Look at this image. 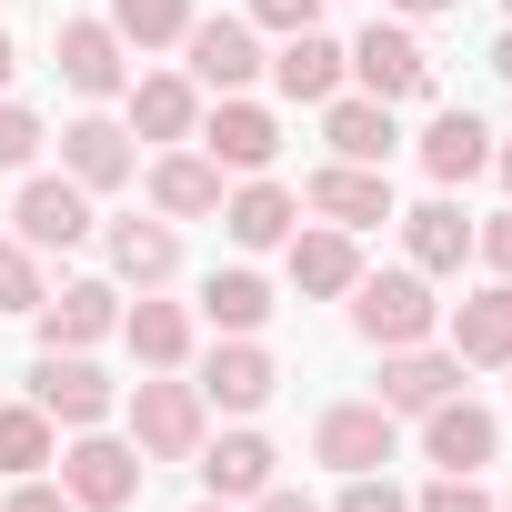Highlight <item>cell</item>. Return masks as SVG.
I'll use <instances>...</instances> for the list:
<instances>
[{"mask_svg":"<svg viewBox=\"0 0 512 512\" xmlns=\"http://www.w3.org/2000/svg\"><path fill=\"white\" fill-rule=\"evenodd\" d=\"M191 382H201V402H211V412L251 422V412H262V402L282 392V362L262 352V332H221V342L201 352V372H191Z\"/></svg>","mask_w":512,"mask_h":512,"instance_id":"cell-8","label":"cell"},{"mask_svg":"<svg viewBox=\"0 0 512 512\" xmlns=\"http://www.w3.org/2000/svg\"><path fill=\"white\" fill-rule=\"evenodd\" d=\"M221 231H231L241 251H282V241L302 231V191H282L272 171H251V181L221 191Z\"/></svg>","mask_w":512,"mask_h":512,"instance_id":"cell-23","label":"cell"},{"mask_svg":"<svg viewBox=\"0 0 512 512\" xmlns=\"http://www.w3.org/2000/svg\"><path fill=\"white\" fill-rule=\"evenodd\" d=\"M61 462V422L41 412V402H0V472H51Z\"/></svg>","mask_w":512,"mask_h":512,"instance_id":"cell-31","label":"cell"},{"mask_svg":"<svg viewBox=\"0 0 512 512\" xmlns=\"http://www.w3.org/2000/svg\"><path fill=\"white\" fill-rule=\"evenodd\" d=\"M181 71L201 81V101H221V91H251L272 71V51H262V31H251L241 11H221V21H191L181 31Z\"/></svg>","mask_w":512,"mask_h":512,"instance_id":"cell-6","label":"cell"},{"mask_svg":"<svg viewBox=\"0 0 512 512\" xmlns=\"http://www.w3.org/2000/svg\"><path fill=\"white\" fill-rule=\"evenodd\" d=\"M171 272H181V221H161V211H151V221H141V211L111 221V282H121V292H161Z\"/></svg>","mask_w":512,"mask_h":512,"instance_id":"cell-26","label":"cell"},{"mask_svg":"<svg viewBox=\"0 0 512 512\" xmlns=\"http://www.w3.org/2000/svg\"><path fill=\"white\" fill-rule=\"evenodd\" d=\"M11 81H21V41L0 31V101H11Z\"/></svg>","mask_w":512,"mask_h":512,"instance_id":"cell-40","label":"cell"},{"mask_svg":"<svg viewBox=\"0 0 512 512\" xmlns=\"http://www.w3.org/2000/svg\"><path fill=\"white\" fill-rule=\"evenodd\" d=\"M141 191H151V211H161V221H211L231 181H221V161H211L201 141H171V151H151Z\"/></svg>","mask_w":512,"mask_h":512,"instance_id":"cell-15","label":"cell"},{"mask_svg":"<svg viewBox=\"0 0 512 512\" xmlns=\"http://www.w3.org/2000/svg\"><path fill=\"white\" fill-rule=\"evenodd\" d=\"M492 171H502V191H512V141H492Z\"/></svg>","mask_w":512,"mask_h":512,"instance_id":"cell-43","label":"cell"},{"mask_svg":"<svg viewBox=\"0 0 512 512\" xmlns=\"http://www.w3.org/2000/svg\"><path fill=\"white\" fill-rule=\"evenodd\" d=\"M332 512H412V492L392 482V472H342V502Z\"/></svg>","mask_w":512,"mask_h":512,"instance_id":"cell-35","label":"cell"},{"mask_svg":"<svg viewBox=\"0 0 512 512\" xmlns=\"http://www.w3.org/2000/svg\"><path fill=\"white\" fill-rule=\"evenodd\" d=\"M191 462H201V492H211V502H251V492H272V482H282V452L251 432V422H231V432L201 442Z\"/></svg>","mask_w":512,"mask_h":512,"instance_id":"cell-24","label":"cell"},{"mask_svg":"<svg viewBox=\"0 0 512 512\" xmlns=\"http://www.w3.org/2000/svg\"><path fill=\"white\" fill-rule=\"evenodd\" d=\"M51 61H61V91H81V101H121L131 91V51H121L111 21H61Z\"/></svg>","mask_w":512,"mask_h":512,"instance_id":"cell-18","label":"cell"},{"mask_svg":"<svg viewBox=\"0 0 512 512\" xmlns=\"http://www.w3.org/2000/svg\"><path fill=\"white\" fill-rule=\"evenodd\" d=\"M241 512H322V502H312V492H292V482H272V492H251Z\"/></svg>","mask_w":512,"mask_h":512,"instance_id":"cell-39","label":"cell"},{"mask_svg":"<svg viewBox=\"0 0 512 512\" xmlns=\"http://www.w3.org/2000/svg\"><path fill=\"white\" fill-rule=\"evenodd\" d=\"M412 512H502V492H482V472H432L412 492Z\"/></svg>","mask_w":512,"mask_h":512,"instance_id":"cell-33","label":"cell"},{"mask_svg":"<svg viewBox=\"0 0 512 512\" xmlns=\"http://www.w3.org/2000/svg\"><path fill=\"white\" fill-rule=\"evenodd\" d=\"M101 21L121 31V51H141V61H151V51H181V31H191L201 11H191V0H111Z\"/></svg>","mask_w":512,"mask_h":512,"instance_id":"cell-30","label":"cell"},{"mask_svg":"<svg viewBox=\"0 0 512 512\" xmlns=\"http://www.w3.org/2000/svg\"><path fill=\"white\" fill-rule=\"evenodd\" d=\"M402 221V262L422 272V282H452L462 262H472V211L452 201V191H432L422 211H392Z\"/></svg>","mask_w":512,"mask_h":512,"instance_id":"cell-22","label":"cell"},{"mask_svg":"<svg viewBox=\"0 0 512 512\" xmlns=\"http://www.w3.org/2000/svg\"><path fill=\"white\" fill-rule=\"evenodd\" d=\"M442 342L462 372H512V282H482L442 312Z\"/></svg>","mask_w":512,"mask_h":512,"instance_id":"cell-16","label":"cell"},{"mask_svg":"<svg viewBox=\"0 0 512 512\" xmlns=\"http://www.w3.org/2000/svg\"><path fill=\"white\" fill-rule=\"evenodd\" d=\"M31 332H41V352H101L121 332V282H61V292H41Z\"/></svg>","mask_w":512,"mask_h":512,"instance_id":"cell-10","label":"cell"},{"mask_svg":"<svg viewBox=\"0 0 512 512\" xmlns=\"http://www.w3.org/2000/svg\"><path fill=\"white\" fill-rule=\"evenodd\" d=\"M191 141L221 161V181H251V171L282 161V111L251 101V91H221V101H201V131Z\"/></svg>","mask_w":512,"mask_h":512,"instance_id":"cell-4","label":"cell"},{"mask_svg":"<svg viewBox=\"0 0 512 512\" xmlns=\"http://www.w3.org/2000/svg\"><path fill=\"white\" fill-rule=\"evenodd\" d=\"M492 452H502V412H492V402L442 392V402L422 412V462H432V472H482Z\"/></svg>","mask_w":512,"mask_h":512,"instance_id":"cell-12","label":"cell"},{"mask_svg":"<svg viewBox=\"0 0 512 512\" xmlns=\"http://www.w3.org/2000/svg\"><path fill=\"white\" fill-rule=\"evenodd\" d=\"M342 302H352V332H362L372 352H402V342H432V332H442V302H432V282H422L412 262L362 272Z\"/></svg>","mask_w":512,"mask_h":512,"instance_id":"cell-1","label":"cell"},{"mask_svg":"<svg viewBox=\"0 0 512 512\" xmlns=\"http://www.w3.org/2000/svg\"><path fill=\"white\" fill-rule=\"evenodd\" d=\"M41 292H51V272H41V251L21 241V231H0V312H41Z\"/></svg>","mask_w":512,"mask_h":512,"instance_id":"cell-32","label":"cell"},{"mask_svg":"<svg viewBox=\"0 0 512 512\" xmlns=\"http://www.w3.org/2000/svg\"><path fill=\"white\" fill-rule=\"evenodd\" d=\"M282 272H292V292H302V302H342V292L362 282V231L302 221V231L282 241Z\"/></svg>","mask_w":512,"mask_h":512,"instance_id":"cell-17","label":"cell"},{"mask_svg":"<svg viewBox=\"0 0 512 512\" xmlns=\"http://www.w3.org/2000/svg\"><path fill=\"white\" fill-rule=\"evenodd\" d=\"M502 512H512V492H502Z\"/></svg>","mask_w":512,"mask_h":512,"instance_id":"cell-46","label":"cell"},{"mask_svg":"<svg viewBox=\"0 0 512 512\" xmlns=\"http://www.w3.org/2000/svg\"><path fill=\"white\" fill-rule=\"evenodd\" d=\"M191 512H241V502H211V492H201V502H191Z\"/></svg>","mask_w":512,"mask_h":512,"instance_id":"cell-44","label":"cell"},{"mask_svg":"<svg viewBox=\"0 0 512 512\" xmlns=\"http://www.w3.org/2000/svg\"><path fill=\"white\" fill-rule=\"evenodd\" d=\"M0 512H81V502H71V492H61L51 472H21V482H11V502H0Z\"/></svg>","mask_w":512,"mask_h":512,"instance_id":"cell-38","label":"cell"},{"mask_svg":"<svg viewBox=\"0 0 512 512\" xmlns=\"http://www.w3.org/2000/svg\"><path fill=\"white\" fill-rule=\"evenodd\" d=\"M51 472H61V492H71L81 512H121V502L141 492V472H151V462H141V442H131V432H101V422H91V432H71V442H61V462H51Z\"/></svg>","mask_w":512,"mask_h":512,"instance_id":"cell-3","label":"cell"},{"mask_svg":"<svg viewBox=\"0 0 512 512\" xmlns=\"http://www.w3.org/2000/svg\"><path fill=\"white\" fill-rule=\"evenodd\" d=\"M272 312H282V302H272V282L251 272V262H231V272L201 282V322H211V332H262Z\"/></svg>","mask_w":512,"mask_h":512,"instance_id":"cell-29","label":"cell"},{"mask_svg":"<svg viewBox=\"0 0 512 512\" xmlns=\"http://www.w3.org/2000/svg\"><path fill=\"white\" fill-rule=\"evenodd\" d=\"M131 442H141V462H191V452L211 442V402H201V382H181V372H141V392H131Z\"/></svg>","mask_w":512,"mask_h":512,"instance_id":"cell-2","label":"cell"},{"mask_svg":"<svg viewBox=\"0 0 512 512\" xmlns=\"http://www.w3.org/2000/svg\"><path fill=\"white\" fill-rule=\"evenodd\" d=\"M241 21H251V31H272V41H292V31H322V0H251Z\"/></svg>","mask_w":512,"mask_h":512,"instance_id":"cell-36","label":"cell"},{"mask_svg":"<svg viewBox=\"0 0 512 512\" xmlns=\"http://www.w3.org/2000/svg\"><path fill=\"white\" fill-rule=\"evenodd\" d=\"M492 71H502V81H512V31H502V41H492Z\"/></svg>","mask_w":512,"mask_h":512,"instance_id":"cell-42","label":"cell"},{"mask_svg":"<svg viewBox=\"0 0 512 512\" xmlns=\"http://www.w3.org/2000/svg\"><path fill=\"white\" fill-rule=\"evenodd\" d=\"M412 151H422L432 191H462V181H482V171H492V121H482V111H432Z\"/></svg>","mask_w":512,"mask_h":512,"instance_id":"cell-25","label":"cell"},{"mask_svg":"<svg viewBox=\"0 0 512 512\" xmlns=\"http://www.w3.org/2000/svg\"><path fill=\"white\" fill-rule=\"evenodd\" d=\"M442 392H462V362H452V342H402V352H382V412L392 422H422Z\"/></svg>","mask_w":512,"mask_h":512,"instance_id":"cell-21","label":"cell"},{"mask_svg":"<svg viewBox=\"0 0 512 512\" xmlns=\"http://www.w3.org/2000/svg\"><path fill=\"white\" fill-rule=\"evenodd\" d=\"M472 262H482L492 282H512V211H492V221H472Z\"/></svg>","mask_w":512,"mask_h":512,"instance_id":"cell-37","label":"cell"},{"mask_svg":"<svg viewBox=\"0 0 512 512\" xmlns=\"http://www.w3.org/2000/svg\"><path fill=\"white\" fill-rule=\"evenodd\" d=\"M121 121H131V141L171 151V141H191V131H201V81H191V71H131Z\"/></svg>","mask_w":512,"mask_h":512,"instance_id":"cell-13","label":"cell"},{"mask_svg":"<svg viewBox=\"0 0 512 512\" xmlns=\"http://www.w3.org/2000/svg\"><path fill=\"white\" fill-rule=\"evenodd\" d=\"M452 0H392V21H442Z\"/></svg>","mask_w":512,"mask_h":512,"instance_id":"cell-41","label":"cell"},{"mask_svg":"<svg viewBox=\"0 0 512 512\" xmlns=\"http://www.w3.org/2000/svg\"><path fill=\"white\" fill-rule=\"evenodd\" d=\"M342 71L372 91V101H432V51H422V31L412 21H372L362 41H342Z\"/></svg>","mask_w":512,"mask_h":512,"instance_id":"cell-5","label":"cell"},{"mask_svg":"<svg viewBox=\"0 0 512 512\" xmlns=\"http://www.w3.org/2000/svg\"><path fill=\"white\" fill-rule=\"evenodd\" d=\"M41 141H51V121H41L31 101H0V171H31Z\"/></svg>","mask_w":512,"mask_h":512,"instance_id":"cell-34","label":"cell"},{"mask_svg":"<svg viewBox=\"0 0 512 512\" xmlns=\"http://www.w3.org/2000/svg\"><path fill=\"white\" fill-rule=\"evenodd\" d=\"M322 141H332V161L392 171V151H402V111L372 101V91H332V101H322Z\"/></svg>","mask_w":512,"mask_h":512,"instance_id":"cell-19","label":"cell"},{"mask_svg":"<svg viewBox=\"0 0 512 512\" xmlns=\"http://www.w3.org/2000/svg\"><path fill=\"white\" fill-rule=\"evenodd\" d=\"M121 342H131L141 372H181L191 362V302H161V292L121 302Z\"/></svg>","mask_w":512,"mask_h":512,"instance_id":"cell-28","label":"cell"},{"mask_svg":"<svg viewBox=\"0 0 512 512\" xmlns=\"http://www.w3.org/2000/svg\"><path fill=\"white\" fill-rule=\"evenodd\" d=\"M31 402H41L61 432H91V422L121 412V382H111L91 352H41V362H31Z\"/></svg>","mask_w":512,"mask_h":512,"instance_id":"cell-9","label":"cell"},{"mask_svg":"<svg viewBox=\"0 0 512 512\" xmlns=\"http://www.w3.org/2000/svg\"><path fill=\"white\" fill-rule=\"evenodd\" d=\"M342 81H352V71H342V41H332V31H292V41L272 51V91L302 101V111H322Z\"/></svg>","mask_w":512,"mask_h":512,"instance_id":"cell-27","label":"cell"},{"mask_svg":"<svg viewBox=\"0 0 512 512\" xmlns=\"http://www.w3.org/2000/svg\"><path fill=\"white\" fill-rule=\"evenodd\" d=\"M61 171L101 201V191H121L131 171H141V141H131V121H111V111H81V121H61Z\"/></svg>","mask_w":512,"mask_h":512,"instance_id":"cell-14","label":"cell"},{"mask_svg":"<svg viewBox=\"0 0 512 512\" xmlns=\"http://www.w3.org/2000/svg\"><path fill=\"white\" fill-rule=\"evenodd\" d=\"M502 21H512V0H502Z\"/></svg>","mask_w":512,"mask_h":512,"instance_id":"cell-45","label":"cell"},{"mask_svg":"<svg viewBox=\"0 0 512 512\" xmlns=\"http://www.w3.org/2000/svg\"><path fill=\"white\" fill-rule=\"evenodd\" d=\"M402 452V422L382 412V402H332L322 422H312V462L322 472H382Z\"/></svg>","mask_w":512,"mask_h":512,"instance_id":"cell-11","label":"cell"},{"mask_svg":"<svg viewBox=\"0 0 512 512\" xmlns=\"http://www.w3.org/2000/svg\"><path fill=\"white\" fill-rule=\"evenodd\" d=\"M11 231H21L31 251H81V241L101 231V211H91V191H81L71 171H31V181L11 191Z\"/></svg>","mask_w":512,"mask_h":512,"instance_id":"cell-7","label":"cell"},{"mask_svg":"<svg viewBox=\"0 0 512 512\" xmlns=\"http://www.w3.org/2000/svg\"><path fill=\"white\" fill-rule=\"evenodd\" d=\"M302 211H312V221H332V231H372V221H392V171L322 161V171L302 181Z\"/></svg>","mask_w":512,"mask_h":512,"instance_id":"cell-20","label":"cell"}]
</instances>
